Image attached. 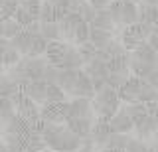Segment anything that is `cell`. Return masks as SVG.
<instances>
[{
	"instance_id": "cell-1",
	"label": "cell",
	"mask_w": 158,
	"mask_h": 152,
	"mask_svg": "<svg viewBox=\"0 0 158 152\" xmlns=\"http://www.w3.org/2000/svg\"><path fill=\"white\" fill-rule=\"evenodd\" d=\"M121 105L123 103L118 99L117 89H111V87H105V89L99 91L91 99V109H93L97 119H111L121 109Z\"/></svg>"
},
{
	"instance_id": "cell-2",
	"label": "cell",
	"mask_w": 158,
	"mask_h": 152,
	"mask_svg": "<svg viewBox=\"0 0 158 152\" xmlns=\"http://www.w3.org/2000/svg\"><path fill=\"white\" fill-rule=\"evenodd\" d=\"M109 14H111L115 26H121L123 30H125V28L138 22V4L123 2V0H113V4L109 6Z\"/></svg>"
},
{
	"instance_id": "cell-3",
	"label": "cell",
	"mask_w": 158,
	"mask_h": 152,
	"mask_svg": "<svg viewBox=\"0 0 158 152\" xmlns=\"http://www.w3.org/2000/svg\"><path fill=\"white\" fill-rule=\"evenodd\" d=\"M48 87L49 83L40 79V81H28L26 85L22 87V93L28 97V99H32L34 103H40V105H44L46 103V97H48Z\"/></svg>"
},
{
	"instance_id": "cell-4",
	"label": "cell",
	"mask_w": 158,
	"mask_h": 152,
	"mask_svg": "<svg viewBox=\"0 0 158 152\" xmlns=\"http://www.w3.org/2000/svg\"><path fill=\"white\" fill-rule=\"evenodd\" d=\"M140 83H142V77H135V75H131L125 85L118 87V91H117V93H118V99H121L123 105L138 101V91H140Z\"/></svg>"
},
{
	"instance_id": "cell-5",
	"label": "cell",
	"mask_w": 158,
	"mask_h": 152,
	"mask_svg": "<svg viewBox=\"0 0 158 152\" xmlns=\"http://www.w3.org/2000/svg\"><path fill=\"white\" fill-rule=\"evenodd\" d=\"M132 130H135L136 138L148 142V140L154 138V134H156V130H158V119H154L152 115H148V117H144L142 121H138Z\"/></svg>"
},
{
	"instance_id": "cell-6",
	"label": "cell",
	"mask_w": 158,
	"mask_h": 152,
	"mask_svg": "<svg viewBox=\"0 0 158 152\" xmlns=\"http://www.w3.org/2000/svg\"><path fill=\"white\" fill-rule=\"evenodd\" d=\"M109 126H111L113 132H118V134H128L132 129H135V122L131 121V117L125 113V109H118L111 119H107Z\"/></svg>"
},
{
	"instance_id": "cell-7",
	"label": "cell",
	"mask_w": 158,
	"mask_h": 152,
	"mask_svg": "<svg viewBox=\"0 0 158 152\" xmlns=\"http://www.w3.org/2000/svg\"><path fill=\"white\" fill-rule=\"evenodd\" d=\"M67 46L69 43L63 42V40L49 42L48 47H46V53H44V60H46L49 65H57L59 67V63H61L63 55H65V51H67Z\"/></svg>"
},
{
	"instance_id": "cell-8",
	"label": "cell",
	"mask_w": 158,
	"mask_h": 152,
	"mask_svg": "<svg viewBox=\"0 0 158 152\" xmlns=\"http://www.w3.org/2000/svg\"><path fill=\"white\" fill-rule=\"evenodd\" d=\"M111 132L113 130H111V126H109L107 119H97L95 121V125H93V129H91V136H93V140H95L97 150H103L107 146Z\"/></svg>"
},
{
	"instance_id": "cell-9",
	"label": "cell",
	"mask_w": 158,
	"mask_h": 152,
	"mask_svg": "<svg viewBox=\"0 0 158 152\" xmlns=\"http://www.w3.org/2000/svg\"><path fill=\"white\" fill-rule=\"evenodd\" d=\"M81 22V16L79 14H71L69 12L63 20H59V32H61V40L67 43H73V36H75V28Z\"/></svg>"
},
{
	"instance_id": "cell-10",
	"label": "cell",
	"mask_w": 158,
	"mask_h": 152,
	"mask_svg": "<svg viewBox=\"0 0 158 152\" xmlns=\"http://www.w3.org/2000/svg\"><path fill=\"white\" fill-rule=\"evenodd\" d=\"M69 95H71V97H87V99H93V97H95V89H93L91 77H89L83 69L79 71L75 87H73V91L69 93Z\"/></svg>"
},
{
	"instance_id": "cell-11",
	"label": "cell",
	"mask_w": 158,
	"mask_h": 152,
	"mask_svg": "<svg viewBox=\"0 0 158 152\" xmlns=\"http://www.w3.org/2000/svg\"><path fill=\"white\" fill-rule=\"evenodd\" d=\"M95 121H97V117H81V119H69L65 125L69 130H73L75 134H79L83 138V136L91 134V129L95 125Z\"/></svg>"
},
{
	"instance_id": "cell-12",
	"label": "cell",
	"mask_w": 158,
	"mask_h": 152,
	"mask_svg": "<svg viewBox=\"0 0 158 152\" xmlns=\"http://www.w3.org/2000/svg\"><path fill=\"white\" fill-rule=\"evenodd\" d=\"M83 65H85V61H83L79 50L73 43H69L65 55H63L61 63H59V67H61V69H83Z\"/></svg>"
},
{
	"instance_id": "cell-13",
	"label": "cell",
	"mask_w": 158,
	"mask_h": 152,
	"mask_svg": "<svg viewBox=\"0 0 158 152\" xmlns=\"http://www.w3.org/2000/svg\"><path fill=\"white\" fill-rule=\"evenodd\" d=\"M81 117H95L91 109V99L87 97H73L71 99V119H81Z\"/></svg>"
},
{
	"instance_id": "cell-14",
	"label": "cell",
	"mask_w": 158,
	"mask_h": 152,
	"mask_svg": "<svg viewBox=\"0 0 158 152\" xmlns=\"http://www.w3.org/2000/svg\"><path fill=\"white\" fill-rule=\"evenodd\" d=\"M131 60H135V61H144V63H154V65H158V51L152 50V47L148 46L146 42H142L140 46L136 47V50L131 51Z\"/></svg>"
},
{
	"instance_id": "cell-15",
	"label": "cell",
	"mask_w": 158,
	"mask_h": 152,
	"mask_svg": "<svg viewBox=\"0 0 158 152\" xmlns=\"http://www.w3.org/2000/svg\"><path fill=\"white\" fill-rule=\"evenodd\" d=\"M121 109H125V113L131 117V121L135 122V125L138 121H142L144 117H148V107H146V103H142V101L127 103V105H123Z\"/></svg>"
},
{
	"instance_id": "cell-16",
	"label": "cell",
	"mask_w": 158,
	"mask_h": 152,
	"mask_svg": "<svg viewBox=\"0 0 158 152\" xmlns=\"http://www.w3.org/2000/svg\"><path fill=\"white\" fill-rule=\"evenodd\" d=\"M89 28H93V30H105V32H113V34H115V22H113L109 10H99L97 16H95V20L89 24Z\"/></svg>"
},
{
	"instance_id": "cell-17",
	"label": "cell",
	"mask_w": 158,
	"mask_h": 152,
	"mask_svg": "<svg viewBox=\"0 0 158 152\" xmlns=\"http://www.w3.org/2000/svg\"><path fill=\"white\" fill-rule=\"evenodd\" d=\"M83 71L87 73L89 77H103V79H107L109 77V65L107 61H101V60H91L87 61L85 65H83Z\"/></svg>"
},
{
	"instance_id": "cell-18",
	"label": "cell",
	"mask_w": 158,
	"mask_h": 152,
	"mask_svg": "<svg viewBox=\"0 0 158 152\" xmlns=\"http://www.w3.org/2000/svg\"><path fill=\"white\" fill-rule=\"evenodd\" d=\"M34 36H36V34H28L26 30H22L16 38L10 40V43H12V47L24 57V55H28V51H30V46H32V38Z\"/></svg>"
},
{
	"instance_id": "cell-19",
	"label": "cell",
	"mask_w": 158,
	"mask_h": 152,
	"mask_svg": "<svg viewBox=\"0 0 158 152\" xmlns=\"http://www.w3.org/2000/svg\"><path fill=\"white\" fill-rule=\"evenodd\" d=\"M111 40H113V32L93 30V28H89V42H91L97 50H103V47H105Z\"/></svg>"
},
{
	"instance_id": "cell-20",
	"label": "cell",
	"mask_w": 158,
	"mask_h": 152,
	"mask_svg": "<svg viewBox=\"0 0 158 152\" xmlns=\"http://www.w3.org/2000/svg\"><path fill=\"white\" fill-rule=\"evenodd\" d=\"M40 34H42L48 42L61 40V32H59V24L57 22H40Z\"/></svg>"
},
{
	"instance_id": "cell-21",
	"label": "cell",
	"mask_w": 158,
	"mask_h": 152,
	"mask_svg": "<svg viewBox=\"0 0 158 152\" xmlns=\"http://www.w3.org/2000/svg\"><path fill=\"white\" fill-rule=\"evenodd\" d=\"M48 43H49V42L42 36V34H36V36L32 38V46H30V51H28L26 57H44Z\"/></svg>"
},
{
	"instance_id": "cell-22",
	"label": "cell",
	"mask_w": 158,
	"mask_h": 152,
	"mask_svg": "<svg viewBox=\"0 0 158 152\" xmlns=\"http://www.w3.org/2000/svg\"><path fill=\"white\" fill-rule=\"evenodd\" d=\"M138 101L146 103V105H148V103L158 101V89H156V87H152L146 79H142V83H140V91H138Z\"/></svg>"
},
{
	"instance_id": "cell-23",
	"label": "cell",
	"mask_w": 158,
	"mask_h": 152,
	"mask_svg": "<svg viewBox=\"0 0 158 152\" xmlns=\"http://www.w3.org/2000/svg\"><path fill=\"white\" fill-rule=\"evenodd\" d=\"M67 101V93L61 89L59 85H49L48 87V97L44 105H59V103Z\"/></svg>"
},
{
	"instance_id": "cell-24",
	"label": "cell",
	"mask_w": 158,
	"mask_h": 152,
	"mask_svg": "<svg viewBox=\"0 0 158 152\" xmlns=\"http://www.w3.org/2000/svg\"><path fill=\"white\" fill-rule=\"evenodd\" d=\"M132 73L131 71H109V77H107V85L111 87V89H117L118 87H123L125 83L128 81V77H131Z\"/></svg>"
},
{
	"instance_id": "cell-25",
	"label": "cell",
	"mask_w": 158,
	"mask_h": 152,
	"mask_svg": "<svg viewBox=\"0 0 158 152\" xmlns=\"http://www.w3.org/2000/svg\"><path fill=\"white\" fill-rule=\"evenodd\" d=\"M20 60H22V55H20V53L14 50L12 46H10L6 51L0 53V67H4V69H10V67H14Z\"/></svg>"
},
{
	"instance_id": "cell-26",
	"label": "cell",
	"mask_w": 158,
	"mask_h": 152,
	"mask_svg": "<svg viewBox=\"0 0 158 152\" xmlns=\"http://www.w3.org/2000/svg\"><path fill=\"white\" fill-rule=\"evenodd\" d=\"M128 140H131V136L128 134H118V132H111V136H109V142L105 148H111V150H125Z\"/></svg>"
},
{
	"instance_id": "cell-27",
	"label": "cell",
	"mask_w": 158,
	"mask_h": 152,
	"mask_svg": "<svg viewBox=\"0 0 158 152\" xmlns=\"http://www.w3.org/2000/svg\"><path fill=\"white\" fill-rule=\"evenodd\" d=\"M2 26H4L2 38H6V40H12V38H16L18 34L22 32V26H20L14 18H4V20H2Z\"/></svg>"
},
{
	"instance_id": "cell-28",
	"label": "cell",
	"mask_w": 158,
	"mask_h": 152,
	"mask_svg": "<svg viewBox=\"0 0 158 152\" xmlns=\"http://www.w3.org/2000/svg\"><path fill=\"white\" fill-rule=\"evenodd\" d=\"M128 30H131V34L136 36L140 42H146L148 36L152 34V26L150 24H144V22H136V24H132V26H128Z\"/></svg>"
},
{
	"instance_id": "cell-29",
	"label": "cell",
	"mask_w": 158,
	"mask_h": 152,
	"mask_svg": "<svg viewBox=\"0 0 158 152\" xmlns=\"http://www.w3.org/2000/svg\"><path fill=\"white\" fill-rule=\"evenodd\" d=\"M118 40H121V43L125 46V50H127V51H132V50H136V47L142 43V42L138 40L136 36H132L128 28H125V30H121V38H118Z\"/></svg>"
},
{
	"instance_id": "cell-30",
	"label": "cell",
	"mask_w": 158,
	"mask_h": 152,
	"mask_svg": "<svg viewBox=\"0 0 158 152\" xmlns=\"http://www.w3.org/2000/svg\"><path fill=\"white\" fill-rule=\"evenodd\" d=\"M103 50H105V53H107L109 60H113V57H118V55H125V53H128V51L125 50V46L121 43V40H115V38H113V40L109 42L107 46L103 47Z\"/></svg>"
},
{
	"instance_id": "cell-31",
	"label": "cell",
	"mask_w": 158,
	"mask_h": 152,
	"mask_svg": "<svg viewBox=\"0 0 158 152\" xmlns=\"http://www.w3.org/2000/svg\"><path fill=\"white\" fill-rule=\"evenodd\" d=\"M42 2L44 0H22L20 2V8L26 10L34 20H40V10H42Z\"/></svg>"
},
{
	"instance_id": "cell-32",
	"label": "cell",
	"mask_w": 158,
	"mask_h": 152,
	"mask_svg": "<svg viewBox=\"0 0 158 152\" xmlns=\"http://www.w3.org/2000/svg\"><path fill=\"white\" fill-rule=\"evenodd\" d=\"M20 8L18 0H0V12H2L4 18H14Z\"/></svg>"
},
{
	"instance_id": "cell-33",
	"label": "cell",
	"mask_w": 158,
	"mask_h": 152,
	"mask_svg": "<svg viewBox=\"0 0 158 152\" xmlns=\"http://www.w3.org/2000/svg\"><path fill=\"white\" fill-rule=\"evenodd\" d=\"M125 152H154L152 150V146L148 144L146 140H140V138H131L127 144Z\"/></svg>"
},
{
	"instance_id": "cell-34",
	"label": "cell",
	"mask_w": 158,
	"mask_h": 152,
	"mask_svg": "<svg viewBox=\"0 0 158 152\" xmlns=\"http://www.w3.org/2000/svg\"><path fill=\"white\" fill-rule=\"evenodd\" d=\"M89 42V24L87 22H79V26L75 28V36H73V46H79V43Z\"/></svg>"
},
{
	"instance_id": "cell-35",
	"label": "cell",
	"mask_w": 158,
	"mask_h": 152,
	"mask_svg": "<svg viewBox=\"0 0 158 152\" xmlns=\"http://www.w3.org/2000/svg\"><path fill=\"white\" fill-rule=\"evenodd\" d=\"M77 50H79V53H81V57H83V61H85V63H87V61H91V60H95V57H97V51H99L91 42L79 43Z\"/></svg>"
},
{
	"instance_id": "cell-36",
	"label": "cell",
	"mask_w": 158,
	"mask_h": 152,
	"mask_svg": "<svg viewBox=\"0 0 158 152\" xmlns=\"http://www.w3.org/2000/svg\"><path fill=\"white\" fill-rule=\"evenodd\" d=\"M59 73H61V67H57V65H49V63H48L46 73H44V81H48L49 85H57Z\"/></svg>"
},
{
	"instance_id": "cell-37",
	"label": "cell",
	"mask_w": 158,
	"mask_h": 152,
	"mask_svg": "<svg viewBox=\"0 0 158 152\" xmlns=\"http://www.w3.org/2000/svg\"><path fill=\"white\" fill-rule=\"evenodd\" d=\"M89 4L99 12V10H109V6L113 4V0H89Z\"/></svg>"
},
{
	"instance_id": "cell-38",
	"label": "cell",
	"mask_w": 158,
	"mask_h": 152,
	"mask_svg": "<svg viewBox=\"0 0 158 152\" xmlns=\"http://www.w3.org/2000/svg\"><path fill=\"white\" fill-rule=\"evenodd\" d=\"M146 43H148V46L152 47V50H156V51H158V32H156V30H152V34L148 36Z\"/></svg>"
},
{
	"instance_id": "cell-39",
	"label": "cell",
	"mask_w": 158,
	"mask_h": 152,
	"mask_svg": "<svg viewBox=\"0 0 158 152\" xmlns=\"http://www.w3.org/2000/svg\"><path fill=\"white\" fill-rule=\"evenodd\" d=\"M146 81H148V83H150V85H152V87H156V89H158V67H156V69H154V71H152V73H150V75H148V77H146Z\"/></svg>"
},
{
	"instance_id": "cell-40",
	"label": "cell",
	"mask_w": 158,
	"mask_h": 152,
	"mask_svg": "<svg viewBox=\"0 0 158 152\" xmlns=\"http://www.w3.org/2000/svg\"><path fill=\"white\" fill-rule=\"evenodd\" d=\"M48 2H52L53 6H57V8H65V10H69L71 0H48Z\"/></svg>"
},
{
	"instance_id": "cell-41",
	"label": "cell",
	"mask_w": 158,
	"mask_h": 152,
	"mask_svg": "<svg viewBox=\"0 0 158 152\" xmlns=\"http://www.w3.org/2000/svg\"><path fill=\"white\" fill-rule=\"evenodd\" d=\"M148 115H152L154 119H158V101H154V103H148Z\"/></svg>"
},
{
	"instance_id": "cell-42",
	"label": "cell",
	"mask_w": 158,
	"mask_h": 152,
	"mask_svg": "<svg viewBox=\"0 0 158 152\" xmlns=\"http://www.w3.org/2000/svg\"><path fill=\"white\" fill-rule=\"evenodd\" d=\"M142 4H146V6H156V0H140ZM138 2V4H140Z\"/></svg>"
},
{
	"instance_id": "cell-43",
	"label": "cell",
	"mask_w": 158,
	"mask_h": 152,
	"mask_svg": "<svg viewBox=\"0 0 158 152\" xmlns=\"http://www.w3.org/2000/svg\"><path fill=\"white\" fill-rule=\"evenodd\" d=\"M0 152H8V148H6V144H4L2 140H0Z\"/></svg>"
},
{
	"instance_id": "cell-44",
	"label": "cell",
	"mask_w": 158,
	"mask_h": 152,
	"mask_svg": "<svg viewBox=\"0 0 158 152\" xmlns=\"http://www.w3.org/2000/svg\"><path fill=\"white\" fill-rule=\"evenodd\" d=\"M123 2H135V4H138L140 0H123Z\"/></svg>"
},
{
	"instance_id": "cell-45",
	"label": "cell",
	"mask_w": 158,
	"mask_h": 152,
	"mask_svg": "<svg viewBox=\"0 0 158 152\" xmlns=\"http://www.w3.org/2000/svg\"><path fill=\"white\" fill-rule=\"evenodd\" d=\"M152 140H158V130H156V134H154V138H152Z\"/></svg>"
},
{
	"instance_id": "cell-46",
	"label": "cell",
	"mask_w": 158,
	"mask_h": 152,
	"mask_svg": "<svg viewBox=\"0 0 158 152\" xmlns=\"http://www.w3.org/2000/svg\"><path fill=\"white\" fill-rule=\"evenodd\" d=\"M156 8H158V0H156Z\"/></svg>"
},
{
	"instance_id": "cell-47",
	"label": "cell",
	"mask_w": 158,
	"mask_h": 152,
	"mask_svg": "<svg viewBox=\"0 0 158 152\" xmlns=\"http://www.w3.org/2000/svg\"><path fill=\"white\" fill-rule=\"evenodd\" d=\"M18 2H22V0H18Z\"/></svg>"
},
{
	"instance_id": "cell-48",
	"label": "cell",
	"mask_w": 158,
	"mask_h": 152,
	"mask_svg": "<svg viewBox=\"0 0 158 152\" xmlns=\"http://www.w3.org/2000/svg\"><path fill=\"white\" fill-rule=\"evenodd\" d=\"M0 75H2V73H0Z\"/></svg>"
}]
</instances>
